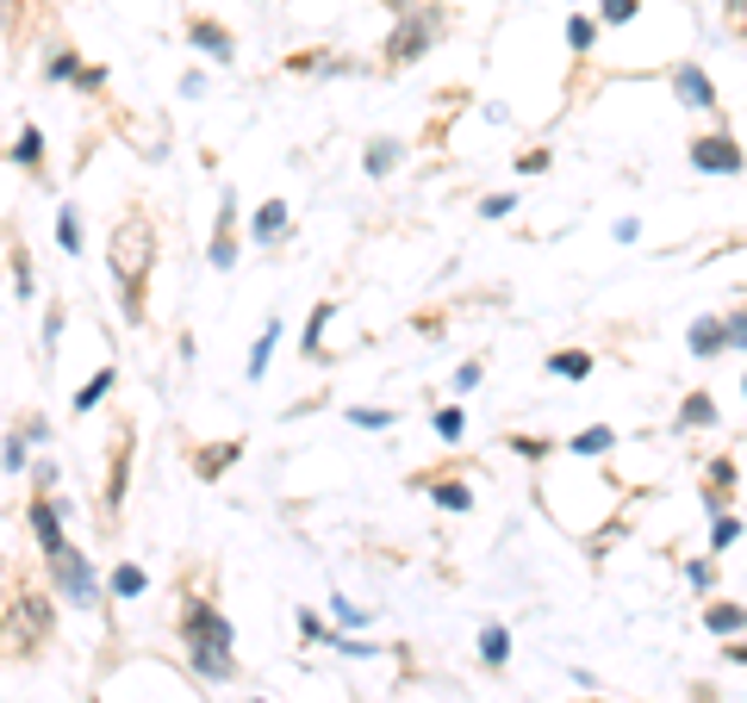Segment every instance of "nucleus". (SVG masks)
Segmentation results:
<instances>
[{
	"instance_id": "obj_26",
	"label": "nucleus",
	"mask_w": 747,
	"mask_h": 703,
	"mask_svg": "<svg viewBox=\"0 0 747 703\" xmlns=\"http://www.w3.org/2000/svg\"><path fill=\"white\" fill-rule=\"evenodd\" d=\"M393 162H399V144H393V137H381V144L367 150V174H386Z\"/></svg>"
},
{
	"instance_id": "obj_21",
	"label": "nucleus",
	"mask_w": 747,
	"mask_h": 703,
	"mask_svg": "<svg viewBox=\"0 0 747 703\" xmlns=\"http://www.w3.org/2000/svg\"><path fill=\"white\" fill-rule=\"evenodd\" d=\"M274 337H281V318H269V324H262V337H256V349H249V381H262V367H269Z\"/></svg>"
},
{
	"instance_id": "obj_34",
	"label": "nucleus",
	"mask_w": 747,
	"mask_h": 703,
	"mask_svg": "<svg viewBox=\"0 0 747 703\" xmlns=\"http://www.w3.org/2000/svg\"><path fill=\"white\" fill-rule=\"evenodd\" d=\"M349 423H362V430H386V423H393V411H367V405H355V411H349Z\"/></svg>"
},
{
	"instance_id": "obj_10",
	"label": "nucleus",
	"mask_w": 747,
	"mask_h": 703,
	"mask_svg": "<svg viewBox=\"0 0 747 703\" xmlns=\"http://www.w3.org/2000/svg\"><path fill=\"white\" fill-rule=\"evenodd\" d=\"M237 262V193L225 188V206H218V230H212V268Z\"/></svg>"
},
{
	"instance_id": "obj_9",
	"label": "nucleus",
	"mask_w": 747,
	"mask_h": 703,
	"mask_svg": "<svg viewBox=\"0 0 747 703\" xmlns=\"http://www.w3.org/2000/svg\"><path fill=\"white\" fill-rule=\"evenodd\" d=\"M672 94L686 100L691 113H716V88H710V76L698 63H679V69H672Z\"/></svg>"
},
{
	"instance_id": "obj_39",
	"label": "nucleus",
	"mask_w": 747,
	"mask_h": 703,
	"mask_svg": "<svg viewBox=\"0 0 747 703\" xmlns=\"http://www.w3.org/2000/svg\"><path fill=\"white\" fill-rule=\"evenodd\" d=\"M479 374H486L479 362H461V367H455V386H461V393H474V386H479Z\"/></svg>"
},
{
	"instance_id": "obj_22",
	"label": "nucleus",
	"mask_w": 747,
	"mask_h": 703,
	"mask_svg": "<svg viewBox=\"0 0 747 703\" xmlns=\"http://www.w3.org/2000/svg\"><path fill=\"white\" fill-rule=\"evenodd\" d=\"M548 374H561V381H586V374H592V355H567V349H561V355H548Z\"/></svg>"
},
{
	"instance_id": "obj_42",
	"label": "nucleus",
	"mask_w": 747,
	"mask_h": 703,
	"mask_svg": "<svg viewBox=\"0 0 747 703\" xmlns=\"http://www.w3.org/2000/svg\"><path fill=\"white\" fill-rule=\"evenodd\" d=\"M742 393H747V381H742Z\"/></svg>"
},
{
	"instance_id": "obj_16",
	"label": "nucleus",
	"mask_w": 747,
	"mask_h": 703,
	"mask_svg": "<svg viewBox=\"0 0 747 703\" xmlns=\"http://www.w3.org/2000/svg\"><path fill=\"white\" fill-rule=\"evenodd\" d=\"M237 455H244V442H212V455H200V461H193V474H200V479H218V474H225V467H230Z\"/></svg>"
},
{
	"instance_id": "obj_29",
	"label": "nucleus",
	"mask_w": 747,
	"mask_h": 703,
	"mask_svg": "<svg viewBox=\"0 0 747 703\" xmlns=\"http://www.w3.org/2000/svg\"><path fill=\"white\" fill-rule=\"evenodd\" d=\"M461 430H467V418H461L455 405H442V411H437V436L442 442H461Z\"/></svg>"
},
{
	"instance_id": "obj_6",
	"label": "nucleus",
	"mask_w": 747,
	"mask_h": 703,
	"mask_svg": "<svg viewBox=\"0 0 747 703\" xmlns=\"http://www.w3.org/2000/svg\"><path fill=\"white\" fill-rule=\"evenodd\" d=\"M50 572H57V591H63V598H69V604H76V610H94V604H100L94 567H88V560H81L76 548H63L57 560H50Z\"/></svg>"
},
{
	"instance_id": "obj_32",
	"label": "nucleus",
	"mask_w": 747,
	"mask_h": 703,
	"mask_svg": "<svg viewBox=\"0 0 747 703\" xmlns=\"http://www.w3.org/2000/svg\"><path fill=\"white\" fill-rule=\"evenodd\" d=\"M113 591H118V598H137V591H144V567H118L113 572Z\"/></svg>"
},
{
	"instance_id": "obj_40",
	"label": "nucleus",
	"mask_w": 747,
	"mask_h": 703,
	"mask_svg": "<svg viewBox=\"0 0 747 703\" xmlns=\"http://www.w3.org/2000/svg\"><path fill=\"white\" fill-rule=\"evenodd\" d=\"M76 81H81V88H88V94H100V88H106V69H81Z\"/></svg>"
},
{
	"instance_id": "obj_24",
	"label": "nucleus",
	"mask_w": 747,
	"mask_h": 703,
	"mask_svg": "<svg viewBox=\"0 0 747 703\" xmlns=\"http://www.w3.org/2000/svg\"><path fill=\"white\" fill-rule=\"evenodd\" d=\"M106 386H113V367H106V374H94V381L81 386V393H76V411H94V405L106 399Z\"/></svg>"
},
{
	"instance_id": "obj_14",
	"label": "nucleus",
	"mask_w": 747,
	"mask_h": 703,
	"mask_svg": "<svg viewBox=\"0 0 747 703\" xmlns=\"http://www.w3.org/2000/svg\"><path fill=\"white\" fill-rule=\"evenodd\" d=\"M479 660L493 666V672L511 660V628H505V623H486V628H479Z\"/></svg>"
},
{
	"instance_id": "obj_12",
	"label": "nucleus",
	"mask_w": 747,
	"mask_h": 703,
	"mask_svg": "<svg viewBox=\"0 0 747 703\" xmlns=\"http://www.w3.org/2000/svg\"><path fill=\"white\" fill-rule=\"evenodd\" d=\"M411 486H418V492H430L442 504V511H467V504H474V492H467V486H461V479H442V474H418L411 479Z\"/></svg>"
},
{
	"instance_id": "obj_27",
	"label": "nucleus",
	"mask_w": 747,
	"mask_h": 703,
	"mask_svg": "<svg viewBox=\"0 0 747 703\" xmlns=\"http://www.w3.org/2000/svg\"><path fill=\"white\" fill-rule=\"evenodd\" d=\"M44 76H50V81H69V76H81V57H76V50H57V57L44 63Z\"/></svg>"
},
{
	"instance_id": "obj_33",
	"label": "nucleus",
	"mask_w": 747,
	"mask_h": 703,
	"mask_svg": "<svg viewBox=\"0 0 747 703\" xmlns=\"http://www.w3.org/2000/svg\"><path fill=\"white\" fill-rule=\"evenodd\" d=\"M735 535H742V523H735V517H716V530H710V548L723 554L728 542H735Z\"/></svg>"
},
{
	"instance_id": "obj_30",
	"label": "nucleus",
	"mask_w": 747,
	"mask_h": 703,
	"mask_svg": "<svg viewBox=\"0 0 747 703\" xmlns=\"http://www.w3.org/2000/svg\"><path fill=\"white\" fill-rule=\"evenodd\" d=\"M13 293H20V299H32V262H25L20 243H13Z\"/></svg>"
},
{
	"instance_id": "obj_37",
	"label": "nucleus",
	"mask_w": 747,
	"mask_h": 703,
	"mask_svg": "<svg viewBox=\"0 0 747 703\" xmlns=\"http://www.w3.org/2000/svg\"><path fill=\"white\" fill-rule=\"evenodd\" d=\"M518 206V200H511V193H486V200H479V212H486V218H505V212Z\"/></svg>"
},
{
	"instance_id": "obj_2",
	"label": "nucleus",
	"mask_w": 747,
	"mask_h": 703,
	"mask_svg": "<svg viewBox=\"0 0 747 703\" xmlns=\"http://www.w3.org/2000/svg\"><path fill=\"white\" fill-rule=\"evenodd\" d=\"M181 647H188V660L200 679H237V660H230V623L225 610L206 604V598H188L181 604Z\"/></svg>"
},
{
	"instance_id": "obj_11",
	"label": "nucleus",
	"mask_w": 747,
	"mask_h": 703,
	"mask_svg": "<svg viewBox=\"0 0 747 703\" xmlns=\"http://www.w3.org/2000/svg\"><path fill=\"white\" fill-rule=\"evenodd\" d=\"M188 44L193 50H206L212 63H230V50H237V38H230L225 25H212V20H188Z\"/></svg>"
},
{
	"instance_id": "obj_25",
	"label": "nucleus",
	"mask_w": 747,
	"mask_h": 703,
	"mask_svg": "<svg viewBox=\"0 0 747 703\" xmlns=\"http://www.w3.org/2000/svg\"><path fill=\"white\" fill-rule=\"evenodd\" d=\"M57 237H63V249H69V256L81 249V218H76V206L57 212Z\"/></svg>"
},
{
	"instance_id": "obj_38",
	"label": "nucleus",
	"mask_w": 747,
	"mask_h": 703,
	"mask_svg": "<svg viewBox=\"0 0 747 703\" xmlns=\"http://www.w3.org/2000/svg\"><path fill=\"white\" fill-rule=\"evenodd\" d=\"M20 467H25V436L13 430V436H7V474H20Z\"/></svg>"
},
{
	"instance_id": "obj_31",
	"label": "nucleus",
	"mask_w": 747,
	"mask_h": 703,
	"mask_svg": "<svg viewBox=\"0 0 747 703\" xmlns=\"http://www.w3.org/2000/svg\"><path fill=\"white\" fill-rule=\"evenodd\" d=\"M598 13H604V20H611V25H630L635 13H642V0H604Z\"/></svg>"
},
{
	"instance_id": "obj_20",
	"label": "nucleus",
	"mask_w": 747,
	"mask_h": 703,
	"mask_svg": "<svg viewBox=\"0 0 747 703\" xmlns=\"http://www.w3.org/2000/svg\"><path fill=\"white\" fill-rule=\"evenodd\" d=\"M281 230H287V206H281V200H269V206L256 212V243H274Z\"/></svg>"
},
{
	"instance_id": "obj_28",
	"label": "nucleus",
	"mask_w": 747,
	"mask_h": 703,
	"mask_svg": "<svg viewBox=\"0 0 747 703\" xmlns=\"http://www.w3.org/2000/svg\"><path fill=\"white\" fill-rule=\"evenodd\" d=\"M592 38H598L592 20H567V44H574V57H586V50H592Z\"/></svg>"
},
{
	"instance_id": "obj_13",
	"label": "nucleus",
	"mask_w": 747,
	"mask_h": 703,
	"mask_svg": "<svg viewBox=\"0 0 747 703\" xmlns=\"http://www.w3.org/2000/svg\"><path fill=\"white\" fill-rule=\"evenodd\" d=\"M686 342H691V355H698V362H710V355H723V349H728V324L723 318H698Z\"/></svg>"
},
{
	"instance_id": "obj_23",
	"label": "nucleus",
	"mask_w": 747,
	"mask_h": 703,
	"mask_svg": "<svg viewBox=\"0 0 747 703\" xmlns=\"http://www.w3.org/2000/svg\"><path fill=\"white\" fill-rule=\"evenodd\" d=\"M567 449H574V455H604V449H611V430H604V423H598V430H579Z\"/></svg>"
},
{
	"instance_id": "obj_19",
	"label": "nucleus",
	"mask_w": 747,
	"mask_h": 703,
	"mask_svg": "<svg viewBox=\"0 0 747 703\" xmlns=\"http://www.w3.org/2000/svg\"><path fill=\"white\" fill-rule=\"evenodd\" d=\"M704 628H710V635H735V628H747V610L742 604H710Z\"/></svg>"
},
{
	"instance_id": "obj_36",
	"label": "nucleus",
	"mask_w": 747,
	"mask_h": 703,
	"mask_svg": "<svg viewBox=\"0 0 747 703\" xmlns=\"http://www.w3.org/2000/svg\"><path fill=\"white\" fill-rule=\"evenodd\" d=\"M728 349H747V311H728Z\"/></svg>"
},
{
	"instance_id": "obj_8",
	"label": "nucleus",
	"mask_w": 747,
	"mask_h": 703,
	"mask_svg": "<svg viewBox=\"0 0 747 703\" xmlns=\"http://www.w3.org/2000/svg\"><path fill=\"white\" fill-rule=\"evenodd\" d=\"M57 498H32L25 504V523H32V535H38V548H44V560H57L63 548H69V535H63V523H57Z\"/></svg>"
},
{
	"instance_id": "obj_3",
	"label": "nucleus",
	"mask_w": 747,
	"mask_h": 703,
	"mask_svg": "<svg viewBox=\"0 0 747 703\" xmlns=\"http://www.w3.org/2000/svg\"><path fill=\"white\" fill-rule=\"evenodd\" d=\"M50 635H57V610H50V598H44L38 586H20V579H13V591H7V647L32 660Z\"/></svg>"
},
{
	"instance_id": "obj_35",
	"label": "nucleus",
	"mask_w": 747,
	"mask_h": 703,
	"mask_svg": "<svg viewBox=\"0 0 747 703\" xmlns=\"http://www.w3.org/2000/svg\"><path fill=\"white\" fill-rule=\"evenodd\" d=\"M511 449H518L523 461H542L548 449H555V442H542V436H511Z\"/></svg>"
},
{
	"instance_id": "obj_18",
	"label": "nucleus",
	"mask_w": 747,
	"mask_h": 703,
	"mask_svg": "<svg viewBox=\"0 0 747 703\" xmlns=\"http://www.w3.org/2000/svg\"><path fill=\"white\" fill-rule=\"evenodd\" d=\"M13 162H20L25 174H38V169H44V137L32 132V125H25L20 137H13Z\"/></svg>"
},
{
	"instance_id": "obj_41",
	"label": "nucleus",
	"mask_w": 747,
	"mask_h": 703,
	"mask_svg": "<svg viewBox=\"0 0 747 703\" xmlns=\"http://www.w3.org/2000/svg\"><path fill=\"white\" fill-rule=\"evenodd\" d=\"M386 7H393V13H411V0H386Z\"/></svg>"
},
{
	"instance_id": "obj_4",
	"label": "nucleus",
	"mask_w": 747,
	"mask_h": 703,
	"mask_svg": "<svg viewBox=\"0 0 747 703\" xmlns=\"http://www.w3.org/2000/svg\"><path fill=\"white\" fill-rule=\"evenodd\" d=\"M442 32V13H399V25H393V38H386V63L393 69H405V63H418L430 44H437Z\"/></svg>"
},
{
	"instance_id": "obj_1",
	"label": "nucleus",
	"mask_w": 747,
	"mask_h": 703,
	"mask_svg": "<svg viewBox=\"0 0 747 703\" xmlns=\"http://www.w3.org/2000/svg\"><path fill=\"white\" fill-rule=\"evenodd\" d=\"M156 268V225L150 212L132 206L113 225V281H118V305H125V324H144V286H150Z\"/></svg>"
},
{
	"instance_id": "obj_17",
	"label": "nucleus",
	"mask_w": 747,
	"mask_h": 703,
	"mask_svg": "<svg viewBox=\"0 0 747 703\" xmlns=\"http://www.w3.org/2000/svg\"><path fill=\"white\" fill-rule=\"evenodd\" d=\"M330 311H337V305H330V299H318V305H312V318H306V337H299V355H325L318 342H325V324H330Z\"/></svg>"
},
{
	"instance_id": "obj_7",
	"label": "nucleus",
	"mask_w": 747,
	"mask_h": 703,
	"mask_svg": "<svg viewBox=\"0 0 747 703\" xmlns=\"http://www.w3.org/2000/svg\"><path fill=\"white\" fill-rule=\"evenodd\" d=\"M742 144H735V137L728 132H710V137H698V144H691V169H704V174H742Z\"/></svg>"
},
{
	"instance_id": "obj_15",
	"label": "nucleus",
	"mask_w": 747,
	"mask_h": 703,
	"mask_svg": "<svg viewBox=\"0 0 747 703\" xmlns=\"http://www.w3.org/2000/svg\"><path fill=\"white\" fill-rule=\"evenodd\" d=\"M672 423H679V430H704V423H716V399H710V393H691Z\"/></svg>"
},
{
	"instance_id": "obj_5",
	"label": "nucleus",
	"mask_w": 747,
	"mask_h": 703,
	"mask_svg": "<svg viewBox=\"0 0 747 703\" xmlns=\"http://www.w3.org/2000/svg\"><path fill=\"white\" fill-rule=\"evenodd\" d=\"M132 418H118L113 430V455H106V498H100V517L118 523V504H125V486H132Z\"/></svg>"
}]
</instances>
